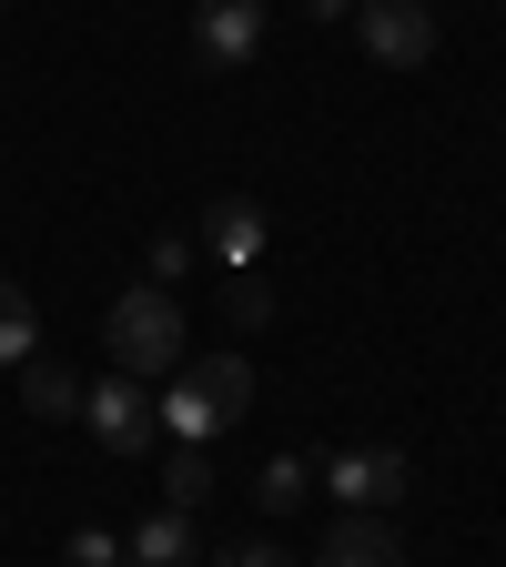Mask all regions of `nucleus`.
<instances>
[{
    "instance_id": "39448f33",
    "label": "nucleus",
    "mask_w": 506,
    "mask_h": 567,
    "mask_svg": "<svg viewBox=\"0 0 506 567\" xmlns=\"http://www.w3.org/2000/svg\"><path fill=\"white\" fill-rule=\"evenodd\" d=\"M264 51V0H193V61L203 71H244Z\"/></svg>"
},
{
    "instance_id": "20e7f679",
    "label": "nucleus",
    "mask_w": 506,
    "mask_h": 567,
    "mask_svg": "<svg viewBox=\"0 0 506 567\" xmlns=\"http://www.w3.org/2000/svg\"><path fill=\"white\" fill-rule=\"evenodd\" d=\"M405 486H415V476H405V446H385V436H375V446H334V456H324V496H344L354 517L395 507Z\"/></svg>"
},
{
    "instance_id": "423d86ee",
    "label": "nucleus",
    "mask_w": 506,
    "mask_h": 567,
    "mask_svg": "<svg viewBox=\"0 0 506 567\" xmlns=\"http://www.w3.org/2000/svg\"><path fill=\"white\" fill-rule=\"evenodd\" d=\"M354 21H365V51L385 71H415L436 51V11H425V0H354Z\"/></svg>"
},
{
    "instance_id": "9d476101",
    "label": "nucleus",
    "mask_w": 506,
    "mask_h": 567,
    "mask_svg": "<svg viewBox=\"0 0 506 567\" xmlns=\"http://www.w3.org/2000/svg\"><path fill=\"white\" fill-rule=\"evenodd\" d=\"M21 405H31L41 425H71V415H82V375L51 365V354H31V365H21Z\"/></svg>"
},
{
    "instance_id": "a211bd4d",
    "label": "nucleus",
    "mask_w": 506,
    "mask_h": 567,
    "mask_svg": "<svg viewBox=\"0 0 506 567\" xmlns=\"http://www.w3.org/2000/svg\"><path fill=\"white\" fill-rule=\"evenodd\" d=\"M304 11H314V21H344V11H354V0H304Z\"/></svg>"
},
{
    "instance_id": "7ed1b4c3",
    "label": "nucleus",
    "mask_w": 506,
    "mask_h": 567,
    "mask_svg": "<svg viewBox=\"0 0 506 567\" xmlns=\"http://www.w3.org/2000/svg\"><path fill=\"white\" fill-rule=\"evenodd\" d=\"M82 425L112 456H142V446L163 436V395L142 385V375H102V385H82Z\"/></svg>"
},
{
    "instance_id": "4468645a",
    "label": "nucleus",
    "mask_w": 506,
    "mask_h": 567,
    "mask_svg": "<svg viewBox=\"0 0 506 567\" xmlns=\"http://www.w3.org/2000/svg\"><path fill=\"white\" fill-rule=\"evenodd\" d=\"M224 324H244V334L273 324V284H264V274H234V284H224Z\"/></svg>"
},
{
    "instance_id": "0eeeda50",
    "label": "nucleus",
    "mask_w": 506,
    "mask_h": 567,
    "mask_svg": "<svg viewBox=\"0 0 506 567\" xmlns=\"http://www.w3.org/2000/svg\"><path fill=\"white\" fill-rule=\"evenodd\" d=\"M213 264H234V274H254L264 264V203L254 193H213V213H203V234H193Z\"/></svg>"
},
{
    "instance_id": "f3484780",
    "label": "nucleus",
    "mask_w": 506,
    "mask_h": 567,
    "mask_svg": "<svg viewBox=\"0 0 506 567\" xmlns=\"http://www.w3.org/2000/svg\"><path fill=\"white\" fill-rule=\"evenodd\" d=\"M213 567H295V557H283L273 537H254V547H224V557H213Z\"/></svg>"
},
{
    "instance_id": "f8f14e48",
    "label": "nucleus",
    "mask_w": 506,
    "mask_h": 567,
    "mask_svg": "<svg viewBox=\"0 0 506 567\" xmlns=\"http://www.w3.org/2000/svg\"><path fill=\"white\" fill-rule=\"evenodd\" d=\"M304 496H314V456H273V466L254 476V507H264V517H295Z\"/></svg>"
},
{
    "instance_id": "dca6fc26",
    "label": "nucleus",
    "mask_w": 506,
    "mask_h": 567,
    "mask_svg": "<svg viewBox=\"0 0 506 567\" xmlns=\"http://www.w3.org/2000/svg\"><path fill=\"white\" fill-rule=\"evenodd\" d=\"M71 567H122V537H102V527H82V537H71Z\"/></svg>"
},
{
    "instance_id": "6e6552de",
    "label": "nucleus",
    "mask_w": 506,
    "mask_h": 567,
    "mask_svg": "<svg viewBox=\"0 0 506 567\" xmlns=\"http://www.w3.org/2000/svg\"><path fill=\"white\" fill-rule=\"evenodd\" d=\"M193 557H203V537H193L183 507H153V517L122 537V567H193Z\"/></svg>"
},
{
    "instance_id": "2eb2a0df",
    "label": "nucleus",
    "mask_w": 506,
    "mask_h": 567,
    "mask_svg": "<svg viewBox=\"0 0 506 567\" xmlns=\"http://www.w3.org/2000/svg\"><path fill=\"white\" fill-rule=\"evenodd\" d=\"M193 234H153V244H142V284H173V274H193Z\"/></svg>"
},
{
    "instance_id": "f257e3e1",
    "label": "nucleus",
    "mask_w": 506,
    "mask_h": 567,
    "mask_svg": "<svg viewBox=\"0 0 506 567\" xmlns=\"http://www.w3.org/2000/svg\"><path fill=\"white\" fill-rule=\"evenodd\" d=\"M244 405H254L244 344H234V354H183V375L163 385V436H173V446H203V436H224Z\"/></svg>"
},
{
    "instance_id": "9b49d317",
    "label": "nucleus",
    "mask_w": 506,
    "mask_h": 567,
    "mask_svg": "<svg viewBox=\"0 0 506 567\" xmlns=\"http://www.w3.org/2000/svg\"><path fill=\"white\" fill-rule=\"evenodd\" d=\"M31 354H41V305L0 274V365H31Z\"/></svg>"
},
{
    "instance_id": "f03ea898",
    "label": "nucleus",
    "mask_w": 506,
    "mask_h": 567,
    "mask_svg": "<svg viewBox=\"0 0 506 567\" xmlns=\"http://www.w3.org/2000/svg\"><path fill=\"white\" fill-rule=\"evenodd\" d=\"M102 354H112V375H183V305H173V284H132V295L102 315Z\"/></svg>"
},
{
    "instance_id": "1a4fd4ad",
    "label": "nucleus",
    "mask_w": 506,
    "mask_h": 567,
    "mask_svg": "<svg viewBox=\"0 0 506 567\" xmlns=\"http://www.w3.org/2000/svg\"><path fill=\"white\" fill-rule=\"evenodd\" d=\"M314 567H405V537L385 527V517H344L334 537H324V557Z\"/></svg>"
},
{
    "instance_id": "ddd939ff",
    "label": "nucleus",
    "mask_w": 506,
    "mask_h": 567,
    "mask_svg": "<svg viewBox=\"0 0 506 567\" xmlns=\"http://www.w3.org/2000/svg\"><path fill=\"white\" fill-rule=\"evenodd\" d=\"M203 496H213V456H203V446H173V456H163V507L203 517Z\"/></svg>"
}]
</instances>
